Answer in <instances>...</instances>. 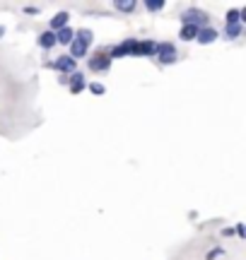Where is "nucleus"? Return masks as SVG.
I'll return each instance as SVG.
<instances>
[{"label": "nucleus", "instance_id": "nucleus-1", "mask_svg": "<svg viewBox=\"0 0 246 260\" xmlns=\"http://www.w3.org/2000/svg\"><path fill=\"white\" fill-rule=\"evenodd\" d=\"M92 31L89 29H80V31H75V37H73V41H70V53L68 56L73 58V60H80L82 56H87V48H89V44H92Z\"/></svg>", "mask_w": 246, "mask_h": 260}, {"label": "nucleus", "instance_id": "nucleus-2", "mask_svg": "<svg viewBox=\"0 0 246 260\" xmlns=\"http://www.w3.org/2000/svg\"><path fill=\"white\" fill-rule=\"evenodd\" d=\"M181 22L183 24H191V27H196V29H203V27H208V12H203V10L198 8H189L183 15H181Z\"/></svg>", "mask_w": 246, "mask_h": 260}, {"label": "nucleus", "instance_id": "nucleus-3", "mask_svg": "<svg viewBox=\"0 0 246 260\" xmlns=\"http://www.w3.org/2000/svg\"><path fill=\"white\" fill-rule=\"evenodd\" d=\"M155 56L160 58L162 65H171V63H176L179 53H176V46L171 41H162V44H157V53Z\"/></svg>", "mask_w": 246, "mask_h": 260}, {"label": "nucleus", "instance_id": "nucleus-4", "mask_svg": "<svg viewBox=\"0 0 246 260\" xmlns=\"http://www.w3.org/2000/svg\"><path fill=\"white\" fill-rule=\"evenodd\" d=\"M157 53V44L155 41H131V56H155Z\"/></svg>", "mask_w": 246, "mask_h": 260}, {"label": "nucleus", "instance_id": "nucleus-5", "mask_svg": "<svg viewBox=\"0 0 246 260\" xmlns=\"http://www.w3.org/2000/svg\"><path fill=\"white\" fill-rule=\"evenodd\" d=\"M53 70H60V73H68V75H73L77 70V60H73L70 56H60L53 60Z\"/></svg>", "mask_w": 246, "mask_h": 260}, {"label": "nucleus", "instance_id": "nucleus-6", "mask_svg": "<svg viewBox=\"0 0 246 260\" xmlns=\"http://www.w3.org/2000/svg\"><path fill=\"white\" fill-rule=\"evenodd\" d=\"M111 68V58H109V53H97V56L89 58V70H109Z\"/></svg>", "mask_w": 246, "mask_h": 260}, {"label": "nucleus", "instance_id": "nucleus-7", "mask_svg": "<svg viewBox=\"0 0 246 260\" xmlns=\"http://www.w3.org/2000/svg\"><path fill=\"white\" fill-rule=\"evenodd\" d=\"M68 87H70V94H80L87 87L85 75L80 73V70H75V73L70 75V80H68Z\"/></svg>", "mask_w": 246, "mask_h": 260}, {"label": "nucleus", "instance_id": "nucleus-8", "mask_svg": "<svg viewBox=\"0 0 246 260\" xmlns=\"http://www.w3.org/2000/svg\"><path fill=\"white\" fill-rule=\"evenodd\" d=\"M218 39V31L212 27H203V29H198V34H196V41L198 44H203V46H208V44H212Z\"/></svg>", "mask_w": 246, "mask_h": 260}, {"label": "nucleus", "instance_id": "nucleus-9", "mask_svg": "<svg viewBox=\"0 0 246 260\" xmlns=\"http://www.w3.org/2000/svg\"><path fill=\"white\" fill-rule=\"evenodd\" d=\"M131 41H133V39H126L123 44L114 46V48H111V53H109V58L114 60V58H126V56H131Z\"/></svg>", "mask_w": 246, "mask_h": 260}, {"label": "nucleus", "instance_id": "nucleus-10", "mask_svg": "<svg viewBox=\"0 0 246 260\" xmlns=\"http://www.w3.org/2000/svg\"><path fill=\"white\" fill-rule=\"evenodd\" d=\"M68 19H70V15H68V12H58L56 17L51 19V29H48V31H53V34H56L58 29L68 27Z\"/></svg>", "mask_w": 246, "mask_h": 260}, {"label": "nucleus", "instance_id": "nucleus-11", "mask_svg": "<svg viewBox=\"0 0 246 260\" xmlns=\"http://www.w3.org/2000/svg\"><path fill=\"white\" fill-rule=\"evenodd\" d=\"M73 37H75V31L70 27H63L56 31V44H66V46H70V41H73Z\"/></svg>", "mask_w": 246, "mask_h": 260}, {"label": "nucleus", "instance_id": "nucleus-12", "mask_svg": "<svg viewBox=\"0 0 246 260\" xmlns=\"http://www.w3.org/2000/svg\"><path fill=\"white\" fill-rule=\"evenodd\" d=\"M39 46L41 48H53L56 46V34H53V31H44V34H39Z\"/></svg>", "mask_w": 246, "mask_h": 260}, {"label": "nucleus", "instance_id": "nucleus-13", "mask_svg": "<svg viewBox=\"0 0 246 260\" xmlns=\"http://www.w3.org/2000/svg\"><path fill=\"white\" fill-rule=\"evenodd\" d=\"M196 34H198V29L191 27V24H183L179 31V39L181 41H196Z\"/></svg>", "mask_w": 246, "mask_h": 260}, {"label": "nucleus", "instance_id": "nucleus-14", "mask_svg": "<svg viewBox=\"0 0 246 260\" xmlns=\"http://www.w3.org/2000/svg\"><path fill=\"white\" fill-rule=\"evenodd\" d=\"M241 34V24H225V39L227 41H234Z\"/></svg>", "mask_w": 246, "mask_h": 260}, {"label": "nucleus", "instance_id": "nucleus-15", "mask_svg": "<svg viewBox=\"0 0 246 260\" xmlns=\"http://www.w3.org/2000/svg\"><path fill=\"white\" fill-rule=\"evenodd\" d=\"M135 0H114V8L118 10V12H133L135 10Z\"/></svg>", "mask_w": 246, "mask_h": 260}, {"label": "nucleus", "instance_id": "nucleus-16", "mask_svg": "<svg viewBox=\"0 0 246 260\" xmlns=\"http://www.w3.org/2000/svg\"><path fill=\"white\" fill-rule=\"evenodd\" d=\"M145 8L150 10V12H160L164 8V0H145Z\"/></svg>", "mask_w": 246, "mask_h": 260}, {"label": "nucleus", "instance_id": "nucleus-17", "mask_svg": "<svg viewBox=\"0 0 246 260\" xmlns=\"http://www.w3.org/2000/svg\"><path fill=\"white\" fill-rule=\"evenodd\" d=\"M227 24H241V17H239V10H229L227 17H225Z\"/></svg>", "mask_w": 246, "mask_h": 260}, {"label": "nucleus", "instance_id": "nucleus-18", "mask_svg": "<svg viewBox=\"0 0 246 260\" xmlns=\"http://www.w3.org/2000/svg\"><path fill=\"white\" fill-rule=\"evenodd\" d=\"M89 92L95 94V96H102V94L106 92V87L102 82H89Z\"/></svg>", "mask_w": 246, "mask_h": 260}, {"label": "nucleus", "instance_id": "nucleus-19", "mask_svg": "<svg viewBox=\"0 0 246 260\" xmlns=\"http://www.w3.org/2000/svg\"><path fill=\"white\" fill-rule=\"evenodd\" d=\"M222 253H225V251H222V248H215V251H210V253H208V260H215V258H220Z\"/></svg>", "mask_w": 246, "mask_h": 260}, {"label": "nucleus", "instance_id": "nucleus-20", "mask_svg": "<svg viewBox=\"0 0 246 260\" xmlns=\"http://www.w3.org/2000/svg\"><path fill=\"white\" fill-rule=\"evenodd\" d=\"M234 229H237V232H234V234H237V236H241V239H244V236H246V229H244V224H237Z\"/></svg>", "mask_w": 246, "mask_h": 260}, {"label": "nucleus", "instance_id": "nucleus-21", "mask_svg": "<svg viewBox=\"0 0 246 260\" xmlns=\"http://www.w3.org/2000/svg\"><path fill=\"white\" fill-rule=\"evenodd\" d=\"M3 34H5V27H0V37H3Z\"/></svg>", "mask_w": 246, "mask_h": 260}]
</instances>
